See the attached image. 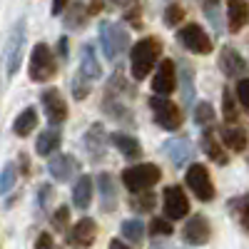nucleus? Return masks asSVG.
<instances>
[{"label":"nucleus","instance_id":"nucleus-1","mask_svg":"<svg viewBox=\"0 0 249 249\" xmlns=\"http://www.w3.org/2000/svg\"><path fill=\"white\" fill-rule=\"evenodd\" d=\"M160 50H162V48H160V43H157V37L140 40V43L132 48L130 60H132V75H135V80H142V77L150 75L152 65L157 62V57H160Z\"/></svg>","mask_w":249,"mask_h":249},{"label":"nucleus","instance_id":"nucleus-2","mask_svg":"<svg viewBox=\"0 0 249 249\" xmlns=\"http://www.w3.org/2000/svg\"><path fill=\"white\" fill-rule=\"evenodd\" d=\"M122 182L130 192H144L160 182V167L157 164H137V167L122 172Z\"/></svg>","mask_w":249,"mask_h":249},{"label":"nucleus","instance_id":"nucleus-3","mask_svg":"<svg viewBox=\"0 0 249 249\" xmlns=\"http://www.w3.org/2000/svg\"><path fill=\"white\" fill-rule=\"evenodd\" d=\"M23 48H25V23L18 20L15 28L8 35V45H5V72L8 77H13L20 68V60H23Z\"/></svg>","mask_w":249,"mask_h":249},{"label":"nucleus","instance_id":"nucleus-4","mask_svg":"<svg viewBox=\"0 0 249 249\" xmlns=\"http://www.w3.org/2000/svg\"><path fill=\"white\" fill-rule=\"evenodd\" d=\"M55 75V60H53V53L45 43H37L33 48V55H30V77L35 82H45Z\"/></svg>","mask_w":249,"mask_h":249},{"label":"nucleus","instance_id":"nucleus-5","mask_svg":"<svg viewBox=\"0 0 249 249\" xmlns=\"http://www.w3.org/2000/svg\"><path fill=\"white\" fill-rule=\"evenodd\" d=\"M100 40H102V50L110 60H115L120 53L127 50V33L115 23H102L100 25Z\"/></svg>","mask_w":249,"mask_h":249},{"label":"nucleus","instance_id":"nucleus-6","mask_svg":"<svg viewBox=\"0 0 249 249\" xmlns=\"http://www.w3.org/2000/svg\"><path fill=\"white\" fill-rule=\"evenodd\" d=\"M187 184H190V190L202 202H210L214 197V187H212L210 172H207L204 164H190V170H187Z\"/></svg>","mask_w":249,"mask_h":249},{"label":"nucleus","instance_id":"nucleus-7","mask_svg":"<svg viewBox=\"0 0 249 249\" xmlns=\"http://www.w3.org/2000/svg\"><path fill=\"white\" fill-rule=\"evenodd\" d=\"M150 107H152V112H155V120L160 122V127H164V130H177V127H179V122H182L179 110L172 105L170 100L155 95V97L150 100Z\"/></svg>","mask_w":249,"mask_h":249},{"label":"nucleus","instance_id":"nucleus-8","mask_svg":"<svg viewBox=\"0 0 249 249\" xmlns=\"http://www.w3.org/2000/svg\"><path fill=\"white\" fill-rule=\"evenodd\" d=\"M179 43L187 48V50H192V53H199V55H204V53H210L212 50V40H210V35H207L199 25H187V28H182L179 30Z\"/></svg>","mask_w":249,"mask_h":249},{"label":"nucleus","instance_id":"nucleus-9","mask_svg":"<svg viewBox=\"0 0 249 249\" xmlns=\"http://www.w3.org/2000/svg\"><path fill=\"white\" fill-rule=\"evenodd\" d=\"M190 212V202H187L184 192L179 187H167L164 190V214L170 219H182Z\"/></svg>","mask_w":249,"mask_h":249},{"label":"nucleus","instance_id":"nucleus-10","mask_svg":"<svg viewBox=\"0 0 249 249\" xmlns=\"http://www.w3.org/2000/svg\"><path fill=\"white\" fill-rule=\"evenodd\" d=\"M43 107H45V115L53 124H60V122H65L68 117V105H65V100H62L60 90L50 88L43 92Z\"/></svg>","mask_w":249,"mask_h":249},{"label":"nucleus","instance_id":"nucleus-11","mask_svg":"<svg viewBox=\"0 0 249 249\" xmlns=\"http://www.w3.org/2000/svg\"><path fill=\"white\" fill-rule=\"evenodd\" d=\"M184 242L187 244H204L210 242V224L202 214L190 217V222L184 224Z\"/></svg>","mask_w":249,"mask_h":249},{"label":"nucleus","instance_id":"nucleus-12","mask_svg":"<svg viewBox=\"0 0 249 249\" xmlns=\"http://www.w3.org/2000/svg\"><path fill=\"white\" fill-rule=\"evenodd\" d=\"M175 65H172V60H162V65H160V70H157V75H155V80H152V88H155V92L157 95H170L172 90H175Z\"/></svg>","mask_w":249,"mask_h":249},{"label":"nucleus","instance_id":"nucleus-13","mask_svg":"<svg viewBox=\"0 0 249 249\" xmlns=\"http://www.w3.org/2000/svg\"><path fill=\"white\" fill-rule=\"evenodd\" d=\"M219 65H222L224 75H230V77H239V75L247 72V62H244V57H242L234 48H224V50H222Z\"/></svg>","mask_w":249,"mask_h":249},{"label":"nucleus","instance_id":"nucleus-14","mask_svg":"<svg viewBox=\"0 0 249 249\" xmlns=\"http://www.w3.org/2000/svg\"><path fill=\"white\" fill-rule=\"evenodd\" d=\"M48 170H50V175H53L55 179L68 182V179L77 172V162H75L72 157H68V155H55V157L48 162Z\"/></svg>","mask_w":249,"mask_h":249},{"label":"nucleus","instance_id":"nucleus-15","mask_svg":"<svg viewBox=\"0 0 249 249\" xmlns=\"http://www.w3.org/2000/svg\"><path fill=\"white\" fill-rule=\"evenodd\" d=\"M227 15H230V30L237 33L249 20V5L244 0H230V3H227Z\"/></svg>","mask_w":249,"mask_h":249},{"label":"nucleus","instance_id":"nucleus-16","mask_svg":"<svg viewBox=\"0 0 249 249\" xmlns=\"http://www.w3.org/2000/svg\"><path fill=\"white\" fill-rule=\"evenodd\" d=\"M95 234H97V224L92 219H80L72 230V244L75 247H90L95 242Z\"/></svg>","mask_w":249,"mask_h":249},{"label":"nucleus","instance_id":"nucleus-17","mask_svg":"<svg viewBox=\"0 0 249 249\" xmlns=\"http://www.w3.org/2000/svg\"><path fill=\"white\" fill-rule=\"evenodd\" d=\"M80 75H85L88 80H97L102 75L100 62L95 60V50L90 45H85V48L80 50Z\"/></svg>","mask_w":249,"mask_h":249},{"label":"nucleus","instance_id":"nucleus-18","mask_svg":"<svg viewBox=\"0 0 249 249\" xmlns=\"http://www.w3.org/2000/svg\"><path fill=\"white\" fill-rule=\"evenodd\" d=\"M72 199H75L77 210H88V207H90V199H92V182H90V177H80L77 179Z\"/></svg>","mask_w":249,"mask_h":249},{"label":"nucleus","instance_id":"nucleus-19","mask_svg":"<svg viewBox=\"0 0 249 249\" xmlns=\"http://www.w3.org/2000/svg\"><path fill=\"white\" fill-rule=\"evenodd\" d=\"M112 140V144H115V147L124 155V157H130V160H137L140 157V144H137V140L135 137H130V135H112L110 137Z\"/></svg>","mask_w":249,"mask_h":249},{"label":"nucleus","instance_id":"nucleus-20","mask_svg":"<svg viewBox=\"0 0 249 249\" xmlns=\"http://www.w3.org/2000/svg\"><path fill=\"white\" fill-rule=\"evenodd\" d=\"M35 124H37V115H35L33 107H28V110H23V112L18 115V120H15V124H13V130H15V135L25 137V135H30V132L35 130Z\"/></svg>","mask_w":249,"mask_h":249},{"label":"nucleus","instance_id":"nucleus-21","mask_svg":"<svg viewBox=\"0 0 249 249\" xmlns=\"http://www.w3.org/2000/svg\"><path fill=\"white\" fill-rule=\"evenodd\" d=\"M222 142H224L230 150L242 152V150L247 147V135H244L242 130H234V127H224V130H222Z\"/></svg>","mask_w":249,"mask_h":249},{"label":"nucleus","instance_id":"nucleus-22","mask_svg":"<svg viewBox=\"0 0 249 249\" xmlns=\"http://www.w3.org/2000/svg\"><path fill=\"white\" fill-rule=\"evenodd\" d=\"M85 147H88L90 155H95V157L102 155V150H105V135H102L100 124H95V127L85 135Z\"/></svg>","mask_w":249,"mask_h":249},{"label":"nucleus","instance_id":"nucleus-23","mask_svg":"<svg viewBox=\"0 0 249 249\" xmlns=\"http://www.w3.org/2000/svg\"><path fill=\"white\" fill-rule=\"evenodd\" d=\"M57 147H60V135H57L55 130H45L43 135L37 137V152H40V155L48 157V155H53Z\"/></svg>","mask_w":249,"mask_h":249},{"label":"nucleus","instance_id":"nucleus-24","mask_svg":"<svg viewBox=\"0 0 249 249\" xmlns=\"http://www.w3.org/2000/svg\"><path fill=\"white\" fill-rule=\"evenodd\" d=\"M202 147H204V152L210 155L214 162H219V164L227 162V155L219 150V144H217V140L212 137V132H204V137H202Z\"/></svg>","mask_w":249,"mask_h":249},{"label":"nucleus","instance_id":"nucleus-25","mask_svg":"<svg viewBox=\"0 0 249 249\" xmlns=\"http://www.w3.org/2000/svg\"><path fill=\"white\" fill-rule=\"evenodd\" d=\"M100 192H102V210L115 207V187L110 182V175H100Z\"/></svg>","mask_w":249,"mask_h":249},{"label":"nucleus","instance_id":"nucleus-26","mask_svg":"<svg viewBox=\"0 0 249 249\" xmlns=\"http://www.w3.org/2000/svg\"><path fill=\"white\" fill-rule=\"evenodd\" d=\"M142 234H144V227L140 219H127L122 224V237L130 239V242H142Z\"/></svg>","mask_w":249,"mask_h":249},{"label":"nucleus","instance_id":"nucleus-27","mask_svg":"<svg viewBox=\"0 0 249 249\" xmlns=\"http://www.w3.org/2000/svg\"><path fill=\"white\" fill-rule=\"evenodd\" d=\"M232 210L237 212V217H239L242 227L249 232V197H239V199L232 204Z\"/></svg>","mask_w":249,"mask_h":249},{"label":"nucleus","instance_id":"nucleus-28","mask_svg":"<svg viewBox=\"0 0 249 249\" xmlns=\"http://www.w3.org/2000/svg\"><path fill=\"white\" fill-rule=\"evenodd\" d=\"M13 184H15V170H13V164H8V167L0 172V195H5Z\"/></svg>","mask_w":249,"mask_h":249},{"label":"nucleus","instance_id":"nucleus-29","mask_svg":"<svg viewBox=\"0 0 249 249\" xmlns=\"http://www.w3.org/2000/svg\"><path fill=\"white\" fill-rule=\"evenodd\" d=\"M85 82H90L85 75H80V72L75 75V80H72V90H75V97H77V100H82V97L90 92V85L85 88Z\"/></svg>","mask_w":249,"mask_h":249},{"label":"nucleus","instance_id":"nucleus-30","mask_svg":"<svg viewBox=\"0 0 249 249\" xmlns=\"http://www.w3.org/2000/svg\"><path fill=\"white\" fill-rule=\"evenodd\" d=\"M182 18H184V13H182V8L177 3H172L167 10H164V23H167V25H177Z\"/></svg>","mask_w":249,"mask_h":249},{"label":"nucleus","instance_id":"nucleus-31","mask_svg":"<svg viewBox=\"0 0 249 249\" xmlns=\"http://www.w3.org/2000/svg\"><path fill=\"white\" fill-rule=\"evenodd\" d=\"M167 150L172 152V157H175V164H182V162L187 160V152H190V144H187V142H182L179 147H177V144L172 142V144H167Z\"/></svg>","mask_w":249,"mask_h":249},{"label":"nucleus","instance_id":"nucleus-32","mask_svg":"<svg viewBox=\"0 0 249 249\" xmlns=\"http://www.w3.org/2000/svg\"><path fill=\"white\" fill-rule=\"evenodd\" d=\"M150 232H152V234H164V237H170V234H172V224H170L167 219H152Z\"/></svg>","mask_w":249,"mask_h":249},{"label":"nucleus","instance_id":"nucleus-33","mask_svg":"<svg viewBox=\"0 0 249 249\" xmlns=\"http://www.w3.org/2000/svg\"><path fill=\"white\" fill-rule=\"evenodd\" d=\"M195 120H197V124H207V122H212V107L207 105V102L197 105V110H195Z\"/></svg>","mask_w":249,"mask_h":249},{"label":"nucleus","instance_id":"nucleus-34","mask_svg":"<svg viewBox=\"0 0 249 249\" xmlns=\"http://www.w3.org/2000/svg\"><path fill=\"white\" fill-rule=\"evenodd\" d=\"M224 117L227 120H237V107H234V97H232V92L230 90H224Z\"/></svg>","mask_w":249,"mask_h":249},{"label":"nucleus","instance_id":"nucleus-35","mask_svg":"<svg viewBox=\"0 0 249 249\" xmlns=\"http://www.w3.org/2000/svg\"><path fill=\"white\" fill-rule=\"evenodd\" d=\"M53 224H55V230H60V232H65V230H68V207H60V210L55 212Z\"/></svg>","mask_w":249,"mask_h":249},{"label":"nucleus","instance_id":"nucleus-36","mask_svg":"<svg viewBox=\"0 0 249 249\" xmlns=\"http://www.w3.org/2000/svg\"><path fill=\"white\" fill-rule=\"evenodd\" d=\"M237 97L242 100V105L249 110V77L239 80V85H237Z\"/></svg>","mask_w":249,"mask_h":249},{"label":"nucleus","instance_id":"nucleus-37","mask_svg":"<svg viewBox=\"0 0 249 249\" xmlns=\"http://www.w3.org/2000/svg\"><path fill=\"white\" fill-rule=\"evenodd\" d=\"M140 202H135V207L137 210H152V204H155V197L150 195V197H137Z\"/></svg>","mask_w":249,"mask_h":249},{"label":"nucleus","instance_id":"nucleus-38","mask_svg":"<svg viewBox=\"0 0 249 249\" xmlns=\"http://www.w3.org/2000/svg\"><path fill=\"white\" fill-rule=\"evenodd\" d=\"M37 249H55L50 234H40V239H37Z\"/></svg>","mask_w":249,"mask_h":249},{"label":"nucleus","instance_id":"nucleus-39","mask_svg":"<svg viewBox=\"0 0 249 249\" xmlns=\"http://www.w3.org/2000/svg\"><path fill=\"white\" fill-rule=\"evenodd\" d=\"M65 5H68V0H53V13H55V15H60Z\"/></svg>","mask_w":249,"mask_h":249},{"label":"nucleus","instance_id":"nucleus-40","mask_svg":"<svg viewBox=\"0 0 249 249\" xmlns=\"http://www.w3.org/2000/svg\"><path fill=\"white\" fill-rule=\"evenodd\" d=\"M110 249H130V247H127V244H122L120 239H112V242H110Z\"/></svg>","mask_w":249,"mask_h":249},{"label":"nucleus","instance_id":"nucleus-41","mask_svg":"<svg viewBox=\"0 0 249 249\" xmlns=\"http://www.w3.org/2000/svg\"><path fill=\"white\" fill-rule=\"evenodd\" d=\"M115 5H132V0H112Z\"/></svg>","mask_w":249,"mask_h":249}]
</instances>
